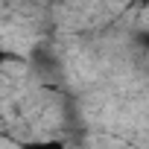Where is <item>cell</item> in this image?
<instances>
[{"label": "cell", "instance_id": "6da1fadb", "mask_svg": "<svg viewBox=\"0 0 149 149\" xmlns=\"http://www.w3.org/2000/svg\"><path fill=\"white\" fill-rule=\"evenodd\" d=\"M18 149H67L61 137H26L18 143Z\"/></svg>", "mask_w": 149, "mask_h": 149}, {"label": "cell", "instance_id": "7a4b0ae2", "mask_svg": "<svg viewBox=\"0 0 149 149\" xmlns=\"http://www.w3.org/2000/svg\"><path fill=\"white\" fill-rule=\"evenodd\" d=\"M9 61H15V53H12V50H6L3 44H0V67H6Z\"/></svg>", "mask_w": 149, "mask_h": 149}]
</instances>
